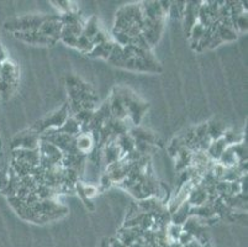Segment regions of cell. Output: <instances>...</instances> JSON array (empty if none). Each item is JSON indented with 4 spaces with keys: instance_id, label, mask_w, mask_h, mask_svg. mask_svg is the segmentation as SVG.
I'll use <instances>...</instances> for the list:
<instances>
[{
    "instance_id": "1",
    "label": "cell",
    "mask_w": 248,
    "mask_h": 247,
    "mask_svg": "<svg viewBox=\"0 0 248 247\" xmlns=\"http://www.w3.org/2000/svg\"><path fill=\"white\" fill-rule=\"evenodd\" d=\"M142 29H143V14H142L141 4H130L117 11L114 31H120L128 37H131L132 45L135 38L142 35Z\"/></svg>"
},
{
    "instance_id": "23",
    "label": "cell",
    "mask_w": 248,
    "mask_h": 247,
    "mask_svg": "<svg viewBox=\"0 0 248 247\" xmlns=\"http://www.w3.org/2000/svg\"><path fill=\"white\" fill-rule=\"evenodd\" d=\"M109 244H110V247H126L125 245H124L120 240L116 239V237H115V239H110Z\"/></svg>"
},
{
    "instance_id": "21",
    "label": "cell",
    "mask_w": 248,
    "mask_h": 247,
    "mask_svg": "<svg viewBox=\"0 0 248 247\" xmlns=\"http://www.w3.org/2000/svg\"><path fill=\"white\" fill-rule=\"evenodd\" d=\"M9 181H10V174L5 169H0V193L8 188Z\"/></svg>"
},
{
    "instance_id": "6",
    "label": "cell",
    "mask_w": 248,
    "mask_h": 247,
    "mask_svg": "<svg viewBox=\"0 0 248 247\" xmlns=\"http://www.w3.org/2000/svg\"><path fill=\"white\" fill-rule=\"evenodd\" d=\"M40 141H41L40 133L30 128L15 136L11 141V147L13 149H36L38 148Z\"/></svg>"
},
{
    "instance_id": "13",
    "label": "cell",
    "mask_w": 248,
    "mask_h": 247,
    "mask_svg": "<svg viewBox=\"0 0 248 247\" xmlns=\"http://www.w3.org/2000/svg\"><path fill=\"white\" fill-rule=\"evenodd\" d=\"M128 133L134 137L135 141L139 142H146L148 145H152V146H157V145H161V141H159L158 136L155 133L151 132V131L143 130V129L135 128L132 130L128 131Z\"/></svg>"
},
{
    "instance_id": "5",
    "label": "cell",
    "mask_w": 248,
    "mask_h": 247,
    "mask_svg": "<svg viewBox=\"0 0 248 247\" xmlns=\"http://www.w3.org/2000/svg\"><path fill=\"white\" fill-rule=\"evenodd\" d=\"M116 67L126 68V69H132V71H139V72H161L162 68L159 63L155 61V57L152 58H140L134 57L130 60L121 61Z\"/></svg>"
},
{
    "instance_id": "3",
    "label": "cell",
    "mask_w": 248,
    "mask_h": 247,
    "mask_svg": "<svg viewBox=\"0 0 248 247\" xmlns=\"http://www.w3.org/2000/svg\"><path fill=\"white\" fill-rule=\"evenodd\" d=\"M47 19V15H24V16L15 17L5 21L4 29L11 33H22V31H30V30H38L40 26Z\"/></svg>"
},
{
    "instance_id": "20",
    "label": "cell",
    "mask_w": 248,
    "mask_h": 247,
    "mask_svg": "<svg viewBox=\"0 0 248 247\" xmlns=\"http://www.w3.org/2000/svg\"><path fill=\"white\" fill-rule=\"evenodd\" d=\"M205 30H206V29H205V27L202 26V24H199V22H197V24L191 27L190 33H189V37H190L191 45H193V49H197L198 42H199V41L202 40V36H204Z\"/></svg>"
},
{
    "instance_id": "16",
    "label": "cell",
    "mask_w": 248,
    "mask_h": 247,
    "mask_svg": "<svg viewBox=\"0 0 248 247\" xmlns=\"http://www.w3.org/2000/svg\"><path fill=\"white\" fill-rule=\"evenodd\" d=\"M114 44L115 42H111V41H107V42L96 45V46H94L93 49L88 53V56L93 58H105V60H108L112 51Z\"/></svg>"
},
{
    "instance_id": "24",
    "label": "cell",
    "mask_w": 248,
    "mask_h": 247,
    "mask_svg": "<svg viewBox=\"0 0 248 247\" xmlns=\"http://www.w3.org/2000/svg\"><path fill=\"white\" fill-rule=\"evenodd\" d=\"M99 247H110L109 240H108V239H103V240H101V242H100V245H99Z\"/></svg>"
},
{
    "instance_id": "25",
    "label": "cell",
    "mask_w": 248,
    "mask_h": 247,
    "mask_svg": "<svg viewBox=\"0 0 248 247\" xmlns=\"http://www.w3.org/2000/svg\"><path fill=\"white\" fill-rule=\"evenodd\" d=\"M0 152H1V140H0Z\"/></svg>"
},
{
    "instance_id": "12",
    "label": "cell",
    "mask_w": 248,
    "mask_h": 247,
    "mask_svg": "<svg viewBox=\"0 0 248 247\" xmlns=\"http://www.w3.org/2000/svg\"><path fill=\"white\" fill-rule=\"evenodd\" d=\"M76 148L80 155L87 156L95 148V141L92 132H80L76 137Z\"/></svg>"
},
{
    "instance_id": "19",
    "label": "cell",
    "mask_w": 248,
    "mask_h": 247,
    "mask_svg": "<svg viewBox=\"0 0 248 247\" xmlns=\"http://www.w3.org/2000/svg\"><path fill=\"white\" fill-rule=\"evenodd\" d=\"M99 33H100V29H99L98 20H96L95 16H92L87 22H85L84 26H83L82 36L87 37L88 40L93 41V38L95 37ZM92 44H93V42H92Z\"/></svg>"
},
{
    "instance_id": "7",
    "label": "cell",
    "mask_w": 248,
    "mask_h": 247,
    "mask_svg": "<svg viewBox=\"0 0 248 247\" xmlns=\"http://www.w3.org/2000/svg\"><path fill=\"white\" fill-rule=\"evenodd\" d=\"M62 29L63 24L61 21V15H51V16H47V19L45 20V22L40 26L38 30H40L42 35L57 42L58 40H61Z\"/></svg>"
},
{
    "instance_id": "9",
    "label": "cell",
    "mask_w": 248,
    "mask_h": 247,
    "mask_svg": "<svg viewBox=\"0 0 248 247\" xmlns=\"http://www.w3.org/2000/svg\"><path fill=\"white\" fill-rule=\"evenodd\" d=\"M123 157L124 156L121 153L120 147L116 144V139L104 145V148L101 149V160H103V163L105 166H110L112 163L120 161Z\"/></svg>"
},
{
    "instance_id": "4",
    "label": "cell",
    "mask_w": 248,
    "mask_h": 247,
    "mask_svg": "<svg viewBox=\"0 0 248 247\" xmlns=\"http://www.w3.org/2000/svg\"><path fill=\"white\" fill-rule=\"evenodd\" d=\"M69 117V106L68 104H64L61 109L56 110L55 113L49 114L48 116L45 117V119L40 120L32 126L33 130L37 133H40V136L47 130H57L61 126L67 121V119Z\"/></svg>"
},
{
    "instance_id": "17",
    "label": "cell",
    "mask_w": 248,
    "mask_h": 247,
    "mask_svg": "<svg viewBox=\"0 0 248 247\" xmlns=\"http://www.w3.org/2000/svg\"><path fill=\"white\" fill-rule=\"evenodd\" d=\"M226 147L227 144L224 140V137H221V139L218 140H214V141H211L209 148H207L206 155L210 157V160L218 161L220 160L221 155H222L225 149H226Z\"/></svg>"
},
{
    "instance_id": "10",
    "label": "cell",
    "mask_w": 248,
    "mask_h": 247,
    "mask_svg": "<svg viewBox=\"0 0 248 247\" xmlns=\"http://www.w3.org/2000/svg\"><path fill=\"white\" fill-rule=\"evenodd\" d=\"M109 105H110V113H111L112 119L123 120V121H125L126 117L128 116V114L125 105H124L123 103V99H121L120 94H119V92H117V88H115L114 92H112L111 99L109 100Z\"/></svg>"
},
{
    "instance_id": "2",
    "label": "cell",
    "mask_w": 248,
    "mask_h": 247,
    "mask_svg": "<svg viewBox=\"0 0 248 247\" xmlns=\"http://www.w3.org/2000/svg\"><path fill=\"white\" fill-rule=\"evenodd\" d=\"M117 92L120 94L123 103L125 105L126 110H127L128 117L131 119L134 125H140L141 120L145 116V113L147 112L150 104L146 101L141 100L137 97V94L132 93L131 90L124 89V88H117Z\"/></svg>"
},
{
    "instance_id": "15",
    "label": "cell",
    "mask_w": 248,
    "mask_h": 247,
    "mask_svg": "<svg viewBox=\"0 0 248 247\" xmlns=\"http://www.w3.org/2000/svg\"><path fill=\"white\" fill-rule=\"evenodd\" d=\"M188 203L190 204L191 207H200L207 203V193L204 187L200 184L195 185L191 189L190 194H189Z\"/></svg>"
},
{
    "instance_id": "8",
    "label": "cell",
    "mask_w": 248,
    "mask_h": 247,
    "mask_svg": "<svg viewBox=\"0 0 248 247\" xmlns=\"http://www.w3.org/2000/svg\"><path fill=\"white\" fill-rule=\"evenodd\" d=\"M14 36L20 41H24L26 44L31 45H42V46H52L55 45V41L51 38L46 37L40 33V30H30V31H22V33H14Z\"/></svg>"
},
{
    "instance_id": "22",
    "label": "cell",
    "mask_w": 248,
    "mask_h": 247,
    "mask_svg": "<svg viewBox=\"0 0 248 247\" xmlns=\"http://www.w3.org/2000/svg\"><path fill=\"white\" fill-rule=\"evenodd\" d=\"M99 182H100V189L101 190L108 189V188L111 187L112 183H114L111 181V178L109 177V174H107V173H104L103 176L100 177V181H99Z\"/></svg>"
},
{
    "instance_id": "14",
    "label": "cell",
    "mask_w": 248,
    "mask_h": 247,
    "mask_svg": "<svg viewBox=\"0 0 248 247\" xmlns=\"http://www.w3.org/2000/svg\"><path fill=\"white\" fill-rule=\"evenodd\" d=\"M190 208L191 205L188 201L183 203L179 208L175 209V212L170 214V223L174 224V225L182 226L190 217Z\"/></svg>"
},
{
    "instance_id": "18",
    "label": "cell",
    "mask_w": 248,
    "mask_h": 247,
    "mask_svg": "<svg viewBox=\"0 0 248 247\" xmlns=\"http://www.w3.org/2000/svg\"><path fill=\"white\" fill-rule=\"evenodd\" d=\"M225 131H226V125L224 122L214 120V121H210L207 124V135L211 139V141L224 137Z\"/></svg>"
},
{
    "instance_id": "11",
    "label": "cell",
    "mask_w": 248,
    "mask_h": 247,
    "mask_svg": "<svg viewBox=\"0 0 248 247\" xmlns=\"http://www.w3.org/2000/svg\"><path fill=\"white\" fill-rule=\"evenodd\" d=\"M13 160L21 161L30 166L36 167L40 165V152L36 149H13Z\"/></svg>"
}]
</instances>
